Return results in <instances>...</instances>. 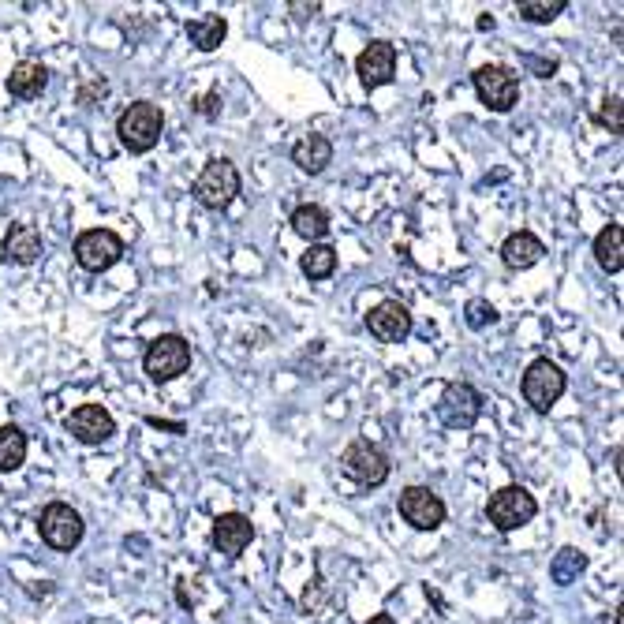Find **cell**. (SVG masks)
Listing matches in <instances>:
<instances>
[{
    "label": "cell",
    "instance_id": "1",
    "mask_svg": "<svg viewBox=\"0 0 624 624\" xmlns=\"http://www.w3.org/2000/svg\"><path fill=\"white\" fill-rule=\"evenodd\" d=\"M161 131H165V113L154 101H131L116 120V135L131 154H150L161 142Z\"/></svg>",
    "mask_w": 624,
    "mask_h": 624
},
{
    "label": "cell",
    "instance_id": "2",
    "mask_svg": "<svg viewBox=\"0 0 624 624\" xmlns=\"http://www.w3.org/2000/svg\"><path fill=\"white\" fill-rule=\"evenodd\" d=\"M191 195L199 199V206H206L213 213L228 210L236 202V195H240V169L228 157H210L199 176H195Z\"/></svg>",
    "mask_w": 624,
    "mask_h": 624
},
{
    "label": "cell",
    "instance_id": "3",
    "mask_svg": "<svg viewBox=\"0 0 624 624\" xmlns=\"http://www.w3.org/2000/svg\"><path fill=\"white\" fill-rule=\"evenodd\" d=\"M535 516H539V501H535V494H531L527 486H516V483L501 486V490H494L490 501H486V520H490L501 535L520 531V527H527Z\"/></svg>",
    "mask_w": 624,
    "mask_h": 624
},
{
    "label": "cell",
    "instance_id": "4",
    "mask_svg": "<svg viewBox=\"0 0 624 624\" xmlns=\"http://www.w3.org/2000/svg\"><path fill=\"white\" fill-rule=\"evenodd\" d=\"M191 367V344L180 337V333H165V337H157L146 355H142V370H146V378L150 382H176L180 374H187Z\"/></svg>",
    "mask_w": 624,
    "mask_h": 624
},
{
    "label": "cell",
    "instance_id": "5",
    "mask_svg": "<svg viewBox=\"0 0 624 624\" xmlns=\"http://www.w3.org/2000/svg\"><path fill=\"white\" fill-rule=\"evenodd\" d=\"M565 389H568V378H565V370L557 367L554 359H535V363L524 370V382H520V393H524V400L539 415L550 412L557 400L565 397Z\"/></svg>",
    "mask_w": 624,
    "mask_h": 624
},
{
    "label": "cell",
    "instance_id": "6",
    "mask_svg": "<svg viewBox=\"0 0 624 624\" xmlns=\"http://www.w3.org/2000/svg\"><path fill=\"white\" fill-rule=\"evenodd\" d=\"M471 83H475V94L490 113H509L520 105V79L505 64H483L471 75Z\"/></svg>",
    "mask_w": 624,
    "mask_h": 624
},
{
    "label": "cell",
    "instance_id": "7",
    "mask_svg": "<svg viewBox=\"0 0 624 624\" xmlns=\"http://www.w3.org/2000/svg\"><path fill=\"white\" fill-rule=\"evenodd\" d=\"M341 471L352 479L355 486H382L385 479H389L393 464H389L385 449H378L374 441L355 438L341 456Z\"/></svg>",
    "mask_w": 624,
    "mask_h": 624
},
{
    "label": "cell",
    "instance_id": "8",
    "mask_svg": "<svg viewBox=\"0 0 624 624\" xmlns=\"http://www.w3.org/2000/svg\"><path fill=\"white\" fill-rule=\"evenodd\" d=\"M71 251H75V262L86 273H105L124 258V240L116 236L113 228H86Z\"/></svg>",
    "mask_w": 624,
    "mask_h": 624
},
{
    "label": "cell",
    "instance_id": "9",
    "mask_svg": "<svg viewBox=\"0 0 624 624\" xmlns=\"http://www.w3.org/2000/svg\"><path fill=\"white\" fill-rule=\"evenodd\" d=\"M483 415V393L468 382H453L441 389L438 397V419L449 430H471Z\"/></svg>",
    "mask_w": 624,
    "mask_h": 624
},
{
    "label": "cell",
    "instance_id": "10",
    "mask_svg": "<svg viewBox=\"0 0 624 624\" xmlns=\"http://www.w3.org/2000/svg\"><path fill=\"white\" fill-rule=\"evenodd\" d=\"M38 531H42L45 546H53V550H75L86 535V524L71 505L53 501V505H45L42 516H38Z\"/></svg>",
    "mask_w": 624,
    "mask_h": 624
},
{
    "label": "cell",
    "instance_id": "11",
    "mask_svg": "<svg viewBox=\"0 0 624 624\" xmlns=\"http://www.w3.org/2000/svg\"><path fill=\"white\" fill-rule=\"evenodd\" d=\"M397 509L404 516V524H412L415 531H438L445 524V501L430 486H408V490H400Z\"/></svg>",
    "mask_w": 624,
    "mask_h": 624
},
{
    "label": "cell",
    "instance_id": "12",
    "mask_svg": "<svg viewBox=\"0 0 624 624\" xmlns=\"http://www.w3.org/2000/svg\"><path fill=\"white\" fill-rule=\"evenodd\" d=\"M412 311L400 299H382L374 311L367 314V329L374 341L382 344H404L412 337Z\"/></svg>",
    "mask_w": 624,
    "mask_h": 624
},
{
    "label": "cell",
    "instance_id": "13",
    "mask_svg": "<svg viewBox=\"0 0 624 624\" xmlns=\"http://www.w3.org/2000/svg\"><path fill=\"white\" fill-rule=\"evenodd\" d=\"M355 75L363 79L367 90L389 86L397 79V45L389 42H370L359 57H355Z\"/></svg>",
    "mask_w": 624,
    "mask_h": 624
},
{
    "label": "cell",
    "instance_id": "14",
    "mask_svg": "<svg viewBox=\"0 0 624 624\" xmlns=\"http://www.w3.org/2000/svg\"><path fill=\"white\" fill-rule=\"evenodd\" d=\"M213 546L228 557V561H236V557L255 542V524L243 516V512H221L217 520H213V531H210Z\"/></svg>",
    "mask_w": 624,
    "mask_h": 624
},
{
    "label": "cell",
    "instance_id": "15",
    "mask_svg": "<svg viewBox=\"0 0 624 624\" xmlns=\"http://www.w3.org/2000/svg\"><path fill=\"white\" fill-rule=\"evenodd\" d=\"M68 434L75 441H83V445H101V441H109L116 434V419L101 404H83V408H75L68 415Z\"/></svg>",
    "mask_w": 624,
    "mask_h": 624
},
{
    "label": "cell",
    "instance_id": "16",
    "mask_svg": "<svg viewBox=\"0 0 624 624\" xmlns=\"http://www.w3.org/2000/svg\"><path fill=\"white\" fill-rule=\"evenodd\" d=\"M0 255L8 258V262H15V266H34L42 258V232L34 225H12L4 232Z\"/></svg>",
    "mask_w": 624,
    "mask_h": 624
},
{
    "label": "cell",
    "instance_id": "17",
    "mask_svg": "<svg viewBox=\"0 0 624 624\" xmlns=\"http://www.w3.org/2000/svg\"><path fill=\"white\" fill-rule=\"evenodd\" d=\"M542 255H546V243L535 232H512L509 240L501 243V262L509 270H531L542 262Z\"/></svg>",
    "mask_w": 624,
    "mask_h": 624
},
{
    "label": "cell",
    "instance_id": "18",
    "mask_svg": "<svg viewBox=\"0 0 624 624\" xmlns=\"http://www.w3.org/2000/svg\"><path fill=\"white\" fill-rule=\"evenodd\" d=\"M45 86H49V71H45V64H38V60H19L12 68V75H8V94H12L15 101L42 98Z\"/></svg>",
    "mask_w": 624,
    "mask_h": 624
},
{
    "label": "cell",
    "instance_id": "19",
    "mask_svg": "<svg viewBox=\"0 0 624 624\" xmlns=\"http://www.w3.org/2000/svg\"><path fill=\"white\" fill-rule=\"evenodd\" d=\"M292 161H296L303 172H311V176H318V172H326V165L333 161V142L326 139V135H303V139L292 146Z\"/></svg>",
    "mask_w": 624,
    "mask_h": 624
},
{
    "label": "cell",
    "instance_id": "20",
    "mask_svg": "<svg viewBox=\"0 0 624 624\" xmlns=\"http://www.w3.org/2000/svg\"><path fill=\"white\" fill-rule=\"evenodd\" d=\"M228 19L225 15H199V19H187V38L199 53H213L217 45L225 42Z\"/></svg>",
    "mask_w": 624,
    "mask_h": 624
},
{
    "label": "cell",
    "instance_id": "21",
    "mask_svg": "<svg viewBox=\"0 0 624 624\" xmlns=\"http://www.w3.org/2000/svg\"><path fill=\"white\" fill-rule=\"evenodd\" d=\"M595 262L602 266L606 273H621L624 270V232L621 225H606L602 232L595 236Z\"/></svg>",
    "mask_w": 624,
    "mask_h": 624
},
{
    "label": "cell",
    "instance_id": "22",
    "mask_svg": "<svg viewBox=\"0 0 624 624\" xmlns=\"http://www.w3.org/2000/svg\"><path fill=\"white\" fill-rule=\"evenodd\" d=\"M292 232L296 236H303V240H326L329 236V213L322 210V206H314V202H303V206H296L292 210Z\"/></svg>",
    "mask_w": 624,
    "mask_h": 624
},
{
    "label": "cell",
    "instance_id": "23",
    "mask_svg": "<svg viewBox=\"0 0 624 624\" xmlns=\"http://www.w3.org/2000/svg\"><path fill=\"white\" fill-rule=\"evenodd\" d=\"M27 449H30V441H27V434H23L19 426H15V423L0 426V475H8V471L23 468Z\"/></svg>",
    "mask_w": 624,
    "mask_h": 624
},
{
    "label": "cell",
    "instance_id": "24",
    "mask_svg": "<svg viewBox=\"0 0 624 624\" xmlns=\"http://www.w3.org/2000/svg\"><path fill=\"white\" fill-rule=\"evenodd\" d=\"M583 572H587V554H583V550H576V546H561V550H557V557L550 561V580H554L557 587L576 583Z\"/></svg>",
    "mask_w": 624,
    "mask_h": 624
},
{
    "label": "cell",
    "instance_id": "25",
    "mask_svg": "<svg viewBox=\"0 0 624 624\" xmlns=\"http://www.w3.org/2000/svg\"><path fill=\"white\" fill-rule=\"evenodd\" d=\"M299 270L307 273L311 281H326V277H333V270H337V251H333L329 243H311V247L303 251V258H299Z\"/></svg>",
    "mask_w": 624,
    "mask_h": 624
},
{
    "label": "cell",
    "instance_id": "26",
    "mask_svg": "<svg viewBox=\"0 0 624 624\" xmlns=\"http://www.w3.org/2000/svg\"><path fill=\"white\" fill-rule=\"evenodd\" d=\"M568 8V0H520L516 12L524 23H554L557 15Z\"/></svg>",
    "mask_w": 624,
    "mask_h": 624
},
{
    "label": "cell",
    "instance_id": "27",
    "mask_svg": "<svg viewBox=\"0 0 624 624\" xmlns=\"http://www.w3.org/2000/svg\"><path fill=\"white\" fill-rule=\"evenodd\" d=\"M464 322H468L471 329H486L497 322V311L486 303V299H471L468 303V314H464Z\"/></svg>",
    "mask_w": 624,
    "mask_h": 624
},
{
    "label": "cell",
    "instance_id": "28",
    "mask_svg": "<svg viewBox=\"0 0 624 624\" xmlns=\"http://www.w3.org/2000/svg\"><path fill=\"white\" fill-rule=\"evenodd\" d=\"M598 120H602V124H610L613 135H621V98H610V101H606V109L598 113Z\"/></svg>",
    "mask_w": 624,
    "mask_h": 624
},
{
    "label": "cell",
    "instance_id": "29",
    "mask_svg": "<svg viewBox=\"0 0 624 624\" xmlns=\"http://www.w3.org/2000/svg\"><path fill=\"white\" fill-rule=\"evenodd\" d=\"M109 94V83L105 79H94V83H86L83 90H79V105H94L98 98H105Z\"/></svg>",
    "mask_w": 624,
    "mask_h": 624
},
{
    "label": "cell",
    "instance_id": "30",
    "mask_svg": "<svg viewBox=\"0 0 624 624\" xmlns=\"http://www.w3.org/2000/svg\"><path fill=\"white\" fill-rule=\"evenodd\" d=\"M195 113H199V116H217V113H221V94H217V90L202 94V98L195 101Z\"/></svg>",
    "mask_w": 624,
    "mask_h": 624
},
{
    "label": "cell",
    "instance_id": "31",
    "mask_svg": "<svg viewBox=\"0 0 624 624\" xmlns=\"http://www.w3.org/2000/svg\"><path fill=\"white\" fill-rule=\"evenodd\" d=\"M150 426H161V430H176V434H184V423H165V419H150Z\"/></svg>",
    "mask_w": 624,
    "mask_h": 624
},
{
    "label": "cell",
    "instance_id": "32",
    "mask_svg": "<svg viewBox=\"0 0 624 624\" xmlns=\"http://www.w3.org/2000/svg\"><path fill=\"white\" fill-rule=\"evenodd\" d=\"M359 624H397V621H393V617H389V613H374V617H370V621H359Z\"/></svg>",
    "mask_w": 624,
    "mask_h": 624
},
{
    "label": "cell",
    "instance_id": "33",
    "mask_svg": "<svg viewBox=\"0 0 624 624\" xmlns=\"http://www.w3.org/2000/svg\"><path fill=\"white\" fill-rule=\"evenodd\" d=\"M613 624H624V617H621V610L613 613Z\"/></svg>",
    "mask_w": 624,
    "mask_h": 624
}]
</instances>
